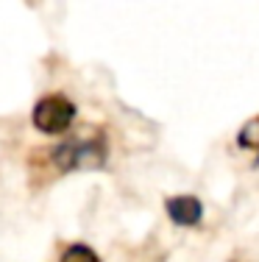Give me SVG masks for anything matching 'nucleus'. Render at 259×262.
I'll list each match as a JSON object with an SVG mask.
<instances>
[{
    "label": "nucleus",
    "instance_id": "obj_1",
    "mask_svg": "<svg viewBox=\"0 0 259 262\" xmlns=\"http://www.w3.org/2000/svg\"><path fill=\"white\" fill-rule=\"evenodd\" d=\"M109 159V145L103 134L78 137V140L59 142L51 148V162L59 173H84V170H101Z\"/></svg>",
    "mask_w": 259,
    "mask_h": 262
},
{
    "label": "nucleus",
    "instance_id": "obj_2",
    "mask_svg": "<svg viewBox=\"0 0 259 262\" xmlns=\"http://www.w3.org/2000/svg\"><path fill=\"white\" fill-rule=\"evenodd\" d=\"M76 115H78V109L70 98L61 95V92H51V95H42L34 103V109H31V126L45 137H59L73 128Z\"/></svg>",
    "mask_w": 259,
    "mask_h": 262
},
{
    "label": "nucleus",
    "instance_id": "obj_3",
    "mask_svg": "<svg viewBox=\"0 0 259 262\" xmlns=\"http://www.w3.org/2000/svg\"><path fill=\"white\" fill-rule=\"evenodd\" d=\"M164 212L170 223L178 229H195L203 221V201L193 192H178V195L164 198Z\"/></svg>",
    "mask_w": 259,
    "mask_h": 262
},
{
    "label": "nucleus",
    "instance_id": "obj_4",
    "mask_svg": "<svg viewBox=\"0 0 259 262\" xmlns=\"http://www.w3.org/2000/svg\"><path fill=\"white\" fill-rule=\"evenodd\" d=\"M237 148L254 154V165H259V115L245 120L237 131Z\"/></svg>",
    "mask_w": 259,
    "mask_h": 262
},
{
    "label": "nucleus",
    "instance_id": "obj_5",
    "mask_svg": "<svg viewBox=\"0 0 259 262\" xmlns=\"http://www.w3.org/2000/svg\"><path fill=\"white\" fill-rule=\"evenodd\" d=\"M59 262H103V259H101V254L92 246H86V243H70V246L61 251Z\"/></svg>",
    "mask_w": 259,
    "mask_h": 262
}]
</instances>
